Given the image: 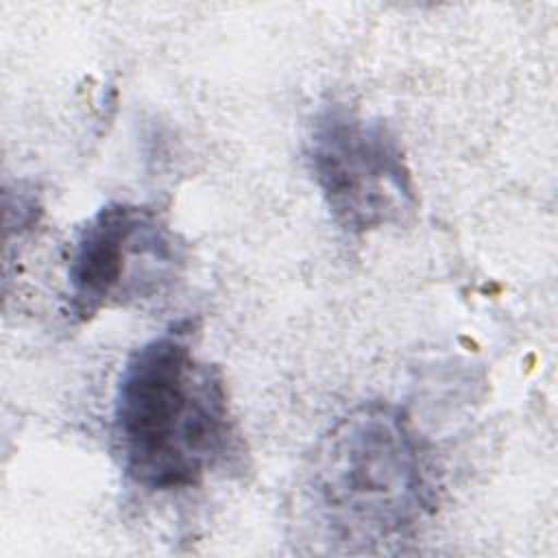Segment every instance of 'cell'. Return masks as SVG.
I'll use <instances>...</instances> for the list:
<instances>
[{
    "instance_id": "cell-2",
    "label": "cell",
    "mask_w": 558,
    "mask_h": 558,
    "mask_svg": "<svg viewBox=\"0 0 558 558\" xmlns=\"http://www.w3.org/2000/svg\"><path fill=\"white\" fill-rule=\"evenodd\" d=\"M303 501L333 547L368 551L405 541L438 501L432 451L401 408L360 405L318 440Z\"/></svg>"
},
{
    "instance_id": "cell-4",
    "label": "cell",
    "mask_w": 558,
    "mask_h": 558,
    "mask_svg": "<svg viewBox=\"0 0 558 558\" xmlns=\"http://www.w3.org/2000/svg\"><path fill=\"white\" fill-rule=\"evenodd\" d=\"M183 264V242L166 218L113 201L78 229L68 259V316L92 320L107 307L157 294Z\"/></svg>"
},
{
    "instance_id": "cell-1",
    "label": "cell",
    "mask_w": 558,
    "mask_h": 558,
    "mask_svg": "<svg viewBox=\"0 0 558 558\" xmlns=\"http://www.w3.org/2000/svg\"><path fill=\"white\" fill-rule=\"evenodd\" d=\"M190 331L179 323L140 344L116 384V453L146 490L196 486L238 451L225 377L196 355Z\"/></svg>"
},
{
    "instance_id": "cell-3",
    "label": "cell",
    "mask_w": 558,
    "mask_h": 558,
    "mask_svg": "<svg viewBox=\"0 0 558 558\" xmlns=\"http://www.w3.org/2000/svg\"><path fill=\"white\" fill-rule=\"evenodd\" d=\"M305 161L333 222L349 235L401 227L416 214L418 196L397 135L347 102L331 100L316 111Z\"/></svg>"
}]
</instances>
